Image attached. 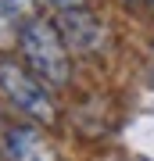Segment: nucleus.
Returning <instances> with one entry per match:
<instances>
[{"instance_id":"f257e3e1","label":"nucleus","mask_w":154,"mask_h":161,"mask_svg":"<svg viewBox=\"0 0 154 161\" xmlns=\"http://www.w3.org/2000/svg\"><path fill=\"white\" fill-rule=\"evenodd\" d=\"M18 47H22V58L29 64V72L40 82H47L50 90L68 86L72 79V58H68V43L61 40L57 25L50 18H29L18 29Z\"/></svg>"},{"instance_id":"f03ea898","label":"nucleus","mask_w":154,"mask_h":161,"mask_svg":"<svg viewBox=\"0 0 154 161\" xmlns=\"http://www.w3.org/2000/svg\"><path fill=\"white\" fill-rule=\"evenodd\" d=\"M47 90L50 86L40 82L29 68H22V64H14V61H0V93H4L25 118L50 125L57 118V108H54V100H50Z\"/></svg>"},{"instance_id":"7ed1b4c3","label":"nucleus","mask_w":154,"mask_h":161,"mask_svg":"<svg viewBox=\"0 0 154 161\" xmlns=\"http://www.w3.org/2000/svg\"><path fill=\"white\" fill-rule=\"evenodd\" d=\"M54 25L61 32V40L68 43V50L75 54H93L100 50L104 40H108V29L97 18V11H90L86 4H72V7H57Z\"/></svg>"},{"instance_id":"20e7f679","label":"nucleus","mask_w":154,"mask_h":161,"mask_svg":"<svg viewBox=\"0 0 154 161\" xmlns=\"http://www.w3.org/2000/svg\"><path fill=\"white\" fill-rule=\"evenodd\" d=\"M4 150L11 161H57V150L50 147V140L32 125H14L4 136Z\"/></svg>"},{"instance_id":"39448f33","label":"nucleus","mask_w":154,"mask_h":161,"mask_svg":"<svg viewBox=\"0 0 154 161\" xmlns=\"http://www.w3.org/2000/svg\"><path fill=\"white\" fill-rule=\"evenodd\" d=\"M0 11L14 22H29L32 18V0H0Z\"/></svg>"},{"instance_id":"423d86ee","label":"nucleus","mask_w":154,"mask_h":161,"mask_svg":"<svg viewBox=\"0 0 154 161\" xmlns=\"http://www.w3.org/2000/svg\"><path fill=\"white\" fill-rule=\"evenodd\" d=\"M18 40V29H14V18H7L0 11V47H11Z\"/></svg>"},{"instance_id":"0eeeda50","label":"nucleus","mask_w":154,"mask_h":161,"mask_svg":"<svg viewBox=\"0 0 154 161\" xmlns=\"http://www.w3.org/2000/svg\"><path fill=\"white\" fill-rule=\"evenodd\" d=\"M43 4H50V7H72V4H86V0H43Z\"/></svg>"},{"instance_id":"6e6552de","label":"nucleus","mask_w":154,"mask_h":161,"mask_svg":"<svg viewBox=\"0 0 154 161\" xmlns=\"http://www.w3.org/2000/svg\"><path fill=\"white\" fill-rule=\"evenodd\" d=\"M126 4H133V7H147V11H151V7H154V0H126Z\"/></svg>"}]
</instances>
